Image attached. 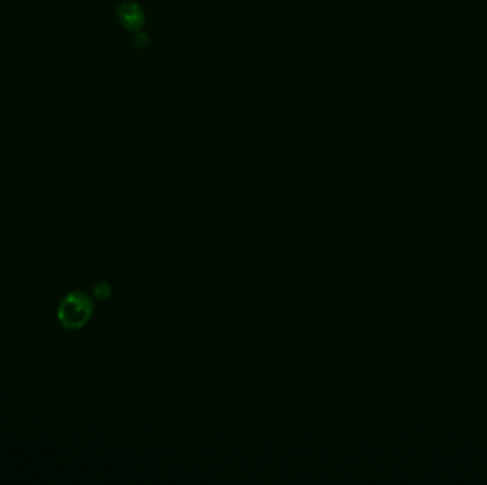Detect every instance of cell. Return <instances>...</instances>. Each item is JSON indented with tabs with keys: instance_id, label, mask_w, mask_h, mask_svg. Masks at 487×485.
<instances>
[{
	"instance_id": "1",
	"label": "cell",
	"mask_w": 487,
	"mask_h": 485,
	"mask_svg": "<svg viewBox=\"0 0 487 485\" xmlns=\"http://www.w3.org/2000/svg\"><path fill=\"white\" fill-rule=\"evenodd\" d=\"M94 312V302L84 292H70L58 303L57 319L65 329L77 330L89 323Z\"/></svg>"
},
{
	"instance_id": "2",
	"label": "cell",
	"mask_w": 487,
	"mask_h": 485,
	"mask_svg": "<svg viewBox=\"0 0 487 485\" xmlns=\"http://www.w3.org/2000/svg\"><path fill=\"white\" fill-rule=\"evenodd\" d=\"M93 295L99 300H106L111 295V287L107 282H99L93 289Z\"/></svg>"
}]
</instances>
